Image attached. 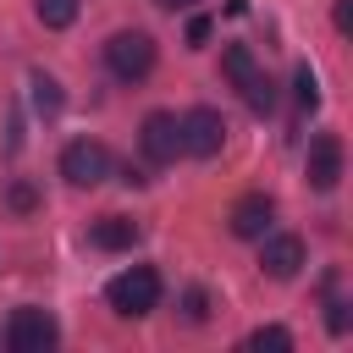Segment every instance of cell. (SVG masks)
I'll use <instances>...</instances> for the list:
<instances>
[{"label":"cell","mask_w":353,"mask_h":353,"mask_svg":"<svg viewBox=\"0 0 353 353\" xmlns=\"http://www.w3.org/2000/svg\"><path fill=\"white\" fill-rule=\"evenodd\" d=\"M325 325H331L336 336L347 331V303H342V298H331V314H325Z\"/></svg>","instance_id":"ffe728a7"},{"label":"cell","mask_w":353,"mask_h":353,"mask_svg":"<svg viewBox=\"0 0 353 353\" xmlns=\"http://www.w3.org/2000/svg\"><path fill=\"white\" fill-rule=\"evenodd\" d=\"M154 6H165V11H188V6H199V0H154Z\"/></svg>","instance_id":"7402d4cb"},{"label":"cell","mask_w":353,"mask_h":353,"mask_svg":"<svg viewBox=\"0 0 353 353\" xmlns=\"http://www.w3.org/2000/svg\"><path fill=\"white\" fill-rule=\"evenodd\" d=\"M55 342H61V325H55L50 309L22 303V309L6 320V347H11V353H44V347H55Z\"/></svg>","instance_id":"3957f363"},{"label":"cell","mask_w":353,"mask_h":353,"mask_svg":"<svg viewBox=\"0 0 353 353\" xmlns=\"http://www.w3.org/2000/svg\"><path fill=\"white\" fill-rule=\"evenodd\" d=\"M6 204H11L17 215H28V210H39V193H33V182H11V188H6Z\"/></svg>","instance_id":"ac0fdd59"},{"label":"cell","mask_w":353,"mask_h":353,"mask_svg":"<svg viewBox=\"0 0 353 353\" xmlns=\"http://www.w3.org/2000/svg\"><path fill=\"white\" fill-rule=\"evenodd\" d=\"M61 176H66L72 188H99V182L110 176V149H105L99 138H72V143L61 149Z\"/></svg>","instance_id":"277c9868"},{"label":"cell","mask_w":353,"mask_h":353,"mask_svg":"<svg viewBox=\"0 0 353 353\" xmlns=\"http://www.w3.org/2000/svg\"><path fill=\"white\" fill-rule=\"evenodd\" d=\"M105 66H110V77H121V83L149 77V72H154V39H149L143 28L110 33V39H105Z\"/></svg>","instance_id":"6da1fadb"},{"label":"cell","mask_w":353,"mask_h":353,"mask_svg":"<svg viewBox=\"0 0 353 353\" xmlns=\"http://www.w3.org/2000/svg\"><path fill=\"white\" fill-rule=\"evenodd\" d=\"M221 143H226V121H221V110L193 105V110L182 116V154L210 160V154H221Z\"/></svg>","instance_id":"5b68a950"},{"label":"cell","mask_w":353,"mask_h":353,"mask_svg":"<svg viewBox=\"0 0 353 353\" xmlns=\"http://www.w3.org/2000/svg\"><path fill=\"white\" fill-rule=\"evenodd\" d=\"M204 39H210V17H193V22H188V44H193V50H199V44H204Z\"/></svg>","instance_id":"44dd1931"},{"label":"cell","mask_w":353,"mask_h":353,"mask_svg":"<svg viewBox=\"0 0 353 353\" xmlns=\"http://www.w3.org/2000/svg\"><path fill=\"white\" fill-rule=\"evenodd\" d=\"M182 314H188L193 325H204V320H210V292H204V287H188V292H182Z\"/></svg>","instance_id":"e0dca14e"},{"label":"cell","mask_w":353,"mask_h":353,"mask_svg":"<svg viewBox=\"0 0 353 353\" xmlns=\"http://www.w3.org/2000/svg\"><path fill=\"white\" fill-rule=\"evenodd\" d=\"M331 22H336V33H353V0H336L331 6Z\"/></svg>","instance_id":"d6986e66"},{"label":"cell","mask_w":353,"mask_h":353,"mask_svg":"<svg viewBox=\"0 0 353 353\" xmlns=\"http://www.w3.org/2000/svg\"><path fill=\"white\" fill-rule=\"evenodd\" d=\"M248 347H259V353H265V347H270V353H287V347H292V331H287V325H259V331L248 336Z\"/></svg>","instance_id":"2e32d148"},{"label":"cell","mask_w":353,"mask_h":353,"mask_svg":"<svg viewBox=\"0 0 353 353\" xmlns=\"http://www.w3.org/2000/svg\"><path fill=\"white\" fill-rule=\"evenodd\" d=\"M28 88H33V110H39V116H61V83H55L50 72H33Z\"/></svg>","instance_id":"4fadbf2b"},{"label":"cell","mask_w":353,"mask_h":353,"mask_svg":"<svg viewBox=\"0 0 353 353\" xmlns=\"http://www.w3.org/2000/svg\"><path fill=\"white\" fill-rule=\"evenodd\" d=\"M292 99H298V110H314V105H320V83H314V72H309V66H298V72H292Z\"/></svg>","instance_id":"9a60e30c"},{"label":"cell","mask_w":353,"mask_h":353,"mask_svg":"<svg viewBox=\"0 0 353 353\" xmlns=\"http://www.w3.org/2000/svg\"><path fill=\"white\" fill-rule=\"evenodd\" d=\"M33 11H39L44 28H72L77 22V0H33Z\"/></svg>","instance_id":"5bb4252c"},{"label":"cell","mask_w":353,"mask_h":353,"mask_svg":"<svg viewBox=\"0 0 353 353\" xmlns=\"http://www.w3.org/2000/svg\"><path fill=\"white\" fill-rule=\"evenodd\" d=\"M105 298H110L116 314L138 320V314H149V309L160 303V276H154L149 265H132V270H121V276L105 287Z\"/></svg>","instance_id":"7a4b0ae2"},{"label":"cell","mask_w":353,"mask_h":353,"mask_svg":"<svg viewBox=\"0 0 353 353\" xmlns=\"http://www.w3.org/2000/svg\"><path fill=\"white\" fill-rule=\"evenodd\" d=\"M138 143H143V154H149L154 165H171V160L182 154V121H176L171 110H149Z\"/></svg>","instance_id":"8992f818"},{"label":"cell","mask_w":353,"mask_h":353,"mask_svg":"<svg viewBox=\"0 0 353 353\" xmlns=\"http://www.w3.org/2000/svg\"><path fill=\"white\" fill-rule=\"evenodd\" d=\"M336 182H342V138H336V132H320V138L309 143V188L331 193Z\"/></svg>","instance_id":"ba28073f"},{"label":"cell","mask_w":353,"mask_h":353,"mask_svg":"<svg viewBox=\"0 0 353 353\" xmlns=\"http://www.w3.org/2000/svg\"><path fill=\"white\" fill-rule=\"evenodd\" d=\"M237 94H243V105H248L254 116H270V110H276V83H270L265 72H254V77H248Z\"/></svg>","instance_id":"7c38bea8"},{"label":"cell","mask_w":353,"mask_h":353,"mask_svg":"<svg viewBox=\"0 0 353 353\" xmlns=\"http://www.w3.org/2000/svg\"><path fill=\"white\" fill-rule=\"evenodd\" d=\"M259 270L276 276V281H292V276L303 270V237H292V232L265 237V243H259Z\"/></svg>","instance_id":"52a82bcc"},{"label":"cell","mask_w":353,"mask_h":353,"mask_svg":"<svg viewBox=\"0 0 353 353\" xmlns=\"http://www.w3.org/2000/svg\"><path fill=\"white\" fill-rule=\"evenodd\" d=\"M270 221H276V204H270L265 193H248V199L232 204V232H237V237H265Z\"/></svg>","instance_id":"9c48e42d"},{"label":"cell","mask_w":353,"mask_h":353,"mask_svg":"<svg viewBox=\"0 0 353 353\" xmlns=\"http://www.w3.org/2000/svg\"><path fill=\"white\" fill-rule=\"evenodd\" d=\"M88 237H94V248L121 254V248H132V243H138V221H127V215H99V221L88 226Z\"/></svg>","instance_id":"30bf717a"},{"label":"cell","mask_w":353,"mask_h":353,"mask_svg":"<svg viewBox=\"0 0 353 353\" xmlns=\"http://www.w3.org/2000/svg\"><path fill=\"white\" fill-rule=\"evenodd\" d=\"M221 72H226V83H232V88H243V83L259 72V61H254V50H248V44H226V50H221Z\"/></svg>","instance_id":"8fae6325"}]
</instances>
